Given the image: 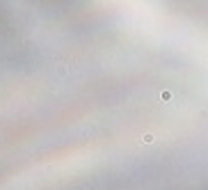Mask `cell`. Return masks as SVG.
Masks as SVG:
<instances>
[{"instance_id": "cell-2", "label": "cell", "mask_w": 208, "mask_h": 190, "mask_svg": "<svg viewBox=\"0 0 208 190\" xmlns=\"http://www.w3.org/2000/svg\"><path fill=\"white\" fill-rule=\"evenodd\" d=\"M160 99H162V101H169V99H172V92H169V89H165V92L160 94Z\"/></svg>"}, {"instance_id": "cell-1", "label": "cell", "mask_w": 208, "mask_h": 190, "mask_svg": "<svg viewBox=\"0 0 208 190\" xmlns=\"http://www.w3.org/2000/svg\"><path fill=\"white\" fill-rule=\"evenodd\" d=\"M153 135H151V133H144V135H142V142H144V144H151V142H153Z\"/></svg>"}]
</instances>
